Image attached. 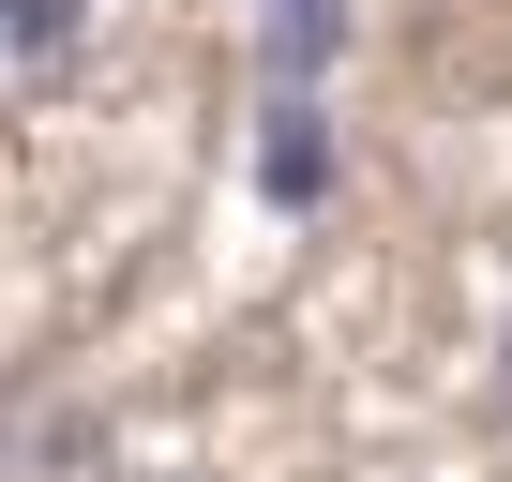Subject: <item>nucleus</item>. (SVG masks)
Listing matches in <instances>:
<instances>
[{
	"mask_svg": "<svg viewBox=\"0 0 512 482\" xmlns=\"http://www.w3.org/2000/svg\"><path fill=\"white\" fill-rule=\"evenodd\" d=\"M332 46H347V0H272V16H256V61H272V106H317Z\"/></svg>",
	"mask_w": 512,
	"mask_h": 482,
	"instance_id": "nucleus-1",
	"label": "nucleus"
},
{
	"mask_svg": "<svg viewBox=\"0 0 512 482\" xmlns=\"http://www.w3.org/2000/svg\"><path fill=\"white\" fill-rule=\"evenodd\" d=\"M0 31H16V46H61V31H76V0H0Z\"/></svg>",
	"mask_w": 512,
	"mask_h": 482,
	"instance_id": "nucleus-2",
	"label": "nucleus"
}]
</instances>
